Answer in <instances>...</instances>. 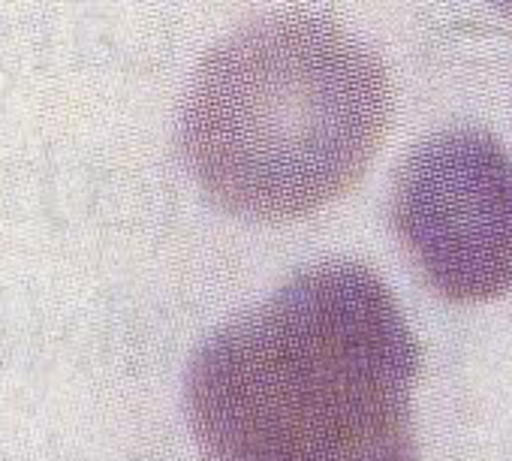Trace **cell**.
Returning a JSON list of instances; mask_svg holds the SVG:
<instances>
[{"label":"cell","mask_w":512,"mask_h":461,"mask_svg":"<svg viewBox=\"0 0 512 461\" xmlns=\"http://www.w3.org/2000/svg\"><path fill=\"white\" fill-rule=\"evenodd\" d=\"M392 121L374 49L317 16L247 25L208 52L184 106V151L223 208L305 217L350 193Z\"/></svg>","instance_id":"7a4b0ae2"},{"label":"cell","mask_w":512,"mask_h":461,"mask_svg":"<svg viewBox=\"0 0 512 461\" xmlns=\"http://www.w3.org/2000/svg\"><path fill=\"white\" fill-rule=\"evenodd\" d=\"M392 226L434 293L491 302L512 290V157L482 130H443L395 172Z\"/></svg>","instance_id":"3957f363"},{"label":"cell","mask_w":512,"mask_h":461,"mask_svg":"<svg viewBox=\"0 0 512 461\" xmlns=\"http://www.w3.org/2000/svg\"><path fill=\"white\" fill-rule=\"evenodd\" d=\"M416 371L389 287L323 263L199 350L187 410L208 461H419Z\"/></svg>","instance_id":"6da1fadb"}]
</instances>
